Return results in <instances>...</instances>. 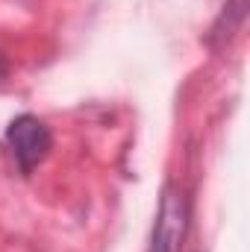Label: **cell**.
<instances>
[{
  "instance_id": "obj_3",
  "label": "cell",
  "mask_w": 250,
  "mask_h": 252,
  "mask_svg": "<svg viewBox=\"0 0 250 252\" xmlns=\"http://www.w3.org/2000/svg\"><path fill=\"white\" fill-rule=\"evenodd\" d=\"M245 15H248V0H227V6H224L221 18L215 21L212 32L206 35V44H209V47H224V44H227L239 30H242Z\"/></svg>"
},
{
  "instance_id": "obj_4",
  "label": "cell",
  "mask_w": 250,
  "mask_h": 252,
  "mask_svg": "<svg viewBox=\"0 0 250 252\" xmlns=\"http://www.w3.org/2000/svg\"><path fill=\"white\" fill-rule=\"evenodd\" d=\"M6 70H9V67H6V62L0 59V76H6Z\"/></svg>"
},
{
  "instance_id": "obj_1",
  "label": "cell",
  "mask_w": 250,
  "mask_h": 252,
  "mask_svg": "<svg viewBox=\"0 0 250 252\" xmlns=\"http://www.w3.org/2000/svg\"><path fill=\"white\" fill-rule=\"evenodd\" d=\"M6 147L24 176H30L53 150V132L36 115H18L6 126Z\"/></svg>"
},
{
  "instance_id": "obj_2",
  "label": "cell",
  "mask_w": 250,
  "mask_h": 252,
  "mask_svg": "<svg viewBox=\"0 0 250 252\" xmlns=\"http://www.w3.org/2000/svg\"><path fill=\"white\" fill-rule=\"evenodd\" d=\"M186 232H188V196L177 185H165L147 252H183Z\"/></svg>"
}]
</instances>
